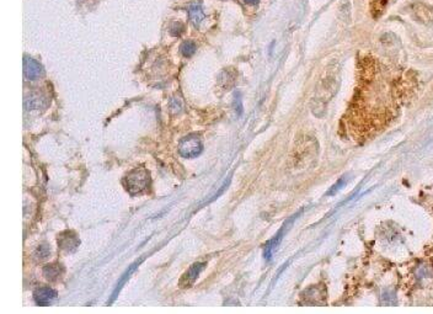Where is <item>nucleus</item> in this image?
I'll return each instance as SVG.
<instances>
[{
	"instance_id": "obj_1",
	"label": "nucleus",
	"mask_w": 433,
	"mask_h": 314,
	"mask_svg": "<svg viewBox=\"0 0 433 314\" xmlns=\"http://www.w3.org/2000/svg\"><path fill=\"white\" fill-rule=\"evenodd\" d=\"M150 176L144 169H134L126 178V187L131 194H140L148 189Z\"/></svg>"
},
{
	"instance_id": "obj_2",
	"label": "nucleus",
	"mask_w": 433,
	"mask_h": 314,
	"mask_svg": "<svg viewBox=\"0 0 433 314\" xmlns=\"http://www.w3.org/2000/svg\"><path fill=\"white\" fill-rule=\"evenodd\" d=\"M203 145L201 142L200 137L191 134L185 138L181 139L180 144H179V153L184 156V158H196L202 153Z\"/></svg>"
},
{
	"instance_id": "obj_3",
	"label": "nucleus",
	"mask_w": 433,
	"mask_h": 314,
	"mask_svg": "<svg viewBox=\"0 0 433 314\" xmlns=\"http://www.w3.org/2000/svg\"><path fill=\"white\" fill-rule=\"evenodd\" d=\"M24 74L25 78L29 81H37L38 78L43 75V68L42 65L35 59L30 58V57H25L24 59Z\"/></svg>"
},
{
	"instance_id": "obj_4",
	"label": "nucleus",
	"mask_w": 433,
	"mask_h": 314,
	"mask_svg": "<svg viewBox=\"0 0 433 314\" xmlns=\"http://www.w3.org/2000/svg\"><path fill=\"white\" fill-rule=\"evenodd\" d=\"M205 266H206V264H203V263L194 264L191 268H190L186 272H185V274L183 275V277H181L180 282H179L180 287H183V288L191 287V286L195 283V281L197 280L198 275L201 274V271H202Z\"/></svg>"
},
{
	"instance_id": "obj_5",
	"label": "nucleus",
	"mask_w": 433,
	"mask_h": 314,
	"mask_svg": "<svg viewBox=\"0 0 433 314\" xmlns=\"http://www.w3.org/2000/svg\"><path fill=\"white\" fill-rule=\"evenodd\" d=\"M296 217H292V219L289 222L287 221L285 223V225H283V227L281 228L280 232L277 233V236H276L274 239H271V241H270L269 243L266 244V247H265V252H264V256H265V259H266V260H271L272 255H274V253H275V250H276V248H277L278 245H280L281 241H282V237L285 236L286 230L288 229V228H287V227H289V225L292 224V222L294 221V218H296Z\"/></svg>"
},
{
	"instance_id": "obj_6",
	"label": "nucleus",
	"mask_w": 433,
	"mask_h": 314,
	"mask_svg": "<svg viewBox=\"0 0 433 314\" xmlns=\"http://www.w3.org/2000/svg\"><path fill=\"white\" fill-rule=\"evenodd\" d=\"M57 298V292L51 287H40L35 291L34 299L36 304L45 307V305L51 304L54 299Z\"/></svg>"
},
{
	"instance_id": "obj_7",
	"label": "nucleus",
	"mask_w": 433,
	"mask_h": 314,
	"mask_svg": "<svg viewBox=\"0 0 433 314\" xmlns=\"http://www.w3.org/2000/svg\"><path fill=\"white\" fill-rule=\"evenodd\" d=\"M58 244L65 252H74L79 247L80 241L73 232H64L58 237Z\"/></svg>"
},
{
	"instance_id": "obj_8",
	"label": "nucleus",
	"mask_w": 433,
	"mask_h": 314,
	"mask_svg": "<svg viewBox=\"0 0 433 314\" xmlns=\"http://www.w3.org/2000/svg\"><path fill=\"white\" fill-rule=\"evenodd\" d=\"M189 16L191 23L194 24L195 27H200L201 23L205 20V13H203L202 5L200 3H194V4L190 5L189 9Z\"/></svg>"
},
{
	"instance_id": "obj_9",
	"label": "nucleus",
	"mask_w": 433,
	"mask_h": 314,
	"mask_svg": "<svg viewBox=\"0 0 433 314\" xmlns=\"http://www.w3.org/2000/svg\"><path fill=\"white\" fill-rule=\"evenodd\" d=\"M47 105V99L41 95H30L25 100V107L27 110H40Z\"/></svg>"
},
{
	"instance_id": "obj_10",
	"label": "nucleus",
	"mask_w": 433,
	"mask_h": 314,
	"mask_svg": "<svg viewBox=\"0 0 433 314\" xmlns=\"http://www.w3.org/2000/svg\"><path fill=\"white\" fill-rule=\"evenodd\" d=\"M63 268L59 264H51V265H47L43 268V276L49 281H56L62 276Z\"/></svg>"
},
{
	"instance_id": "obj_11",
	"label": "nucleus",
	"mask_w": 433,
	"mask_h": 314,
	"mask_svg": "<svg viewBox=\"0 0 433 314\" xmlns=\"http://www.w3.org/2000/svg\"><path fill=\"white\" fill-rule=\"evenodd\" d=\"M139 265V263H136V264H133V265L132 266H129V269L127 270V271L125 272V274L122 275V277H121V280L118 281V283H117V286H116V288H115V292H114V294H112V298H116V294H117V292H120V290L121 288H122V286L125 285L126 283V281L128 280V277L131 276V274L132 272L134 271V270H136V266H138Z\"/></svg>"
},
{
	"instance_id": "obj_12",
	"label": "nucleus",
	"mask_w": 433,
	"mask_h": 314,
	"mask_svg": "<svg viewBox=\"0 0 433 314\" xmlns=\"http://www.w3.org/2000/svg\"><path fill=\"white\" fill-rule=\"evenodd\" d=\"M197 51V46L194 41H185L183 45L180 46V52L183 53L184 57H192L195 54V52Z\"/></svg>"
},
{
	"instance_id": "obj_13",
	"label": "nucleus",
	"mask_w": 433,
	"mask_h": 314,
	"mask_svg": "<svg viewBox=\"0 0 433 314\" xmlns=\"http://www.w3.org/2000/svg\"><path fill=\"white\" fill-rule=\"evenodd\" d=\"M388 4V0H371V10L374 16L382 15L385 7Z\"/></svg>"
},
{
	"instance_id": "obj_14",
	"label": "nucleus",
	"mask_w": 433,
	"mask_h": 314,
	"mask_svg": "<svg viewBox=\"0 0 433 314\" xmlns=\"http://www.w3.org/2000/svg\"><path fill=\"white\" fill-rule=\"evenodd\" d=\"M49 255H51V249H49L48 245H46V244L40 245V247H38L35 252V258L40 261L46 260V259L48 258Z\"/></svg>"
},
{
	"instance_id": "obj_15",
	"label": "nucleus",
	"mask_w": 433,
	"mask_h": 314,
	"mask_svg": "<svg viewBox=\"0 0 433 314\" xmlns=\"http://www.w3.org/2000/svg\"><path fill=\"white\" fill-rule=\"evenodd\" d=\"M347 181H349V176H347V175L342 176L341 179H338L337 183H336L335 185L331 186V189L329 190V191L326 192V196H332V195H335L336 192L340 191V190L342 189V187H343L344 185H346Z\"/></svg>"
},
{
	"instance_id": "obj_16",
	"label": "nucleus",
	"mask_w": 433,
	"mask_h": 314,
	"mask_svg": "<svg viewBox=\"0 0 433 314\" xmlns=\"http://www.w3.org/2000/svg\"><path fill=\"white\" fill-rule=\"evenodd\" d=\"M382 303L387 305H394L396 303V297L394 292H384L382 296Z\"/></svg>"
},
{
	"instance_id": "obj_17",
	"label": "nucleus",
	"mask_w": 433,
	"mask_h": 314,
	"mask_svg": "<svg viewBox=\"0 0 433 314\" xmlns=\"http://www.w3.org/2000/svg\"><path fill=\"white\" fill-rule=\"evenodd\" d=\"M184 31V25L180 24L179 21H175L170 25V34L174 36H179L183 34Z\"/></svg>"
},
{
	"instance_id": "obj_18",
	"label": "nucleus",
	"mask_w": 433,
	"mask_h": 314,
	"mask_svg": "<svg viewBox=\"0 0 433 314\" xmlns=\"http://www.w3.org/2000/svg\"><path fill=\"white\" fill-rule=\"evenodd\" d=\"M431 274H432L431 269L427 268V266H421V268L417 269V277L418 279H423V277L429 276Z\"/></svg>"
},
{
	"instance_id": "obj_19",
	"label": "nucleus",
	"mask_w": 433,
	"mask_h": 314,
	"mask_svg": "<svg viewBox=\"0 0 433 314\" xmlns=\"http://www.w3.org/2000/svg\"><path fill=\"white\" fill-rule=\"evenodd\" d=\"M244 2L246 3V4L256 5V4H258V2H260V0H244Z\"/></svg>"
}]
</instances>
